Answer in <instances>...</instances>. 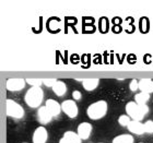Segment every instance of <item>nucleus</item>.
<instances>
[{"label": "nucleus", "mask_w": 153, "mask_h": 143, "mask_svg": "<svg viewBox=\"0 0 153 143\" xmlns=\"http://www.w3.org/2000/svg\"><path fill=\"white\" fill-rule=\"evenodd\" d=\"M44 99V91L41 86H33L24 95V102L31 108H39Z\"/></svg>", "instance_id": "obj_1"}, {"label": "nucleus", "mask_w": 153, "mask_h": 143, "mask_svg": "<svg viewBox=\"0 0 153 143\" xmlns=\"http://www.w3.org/2000/svg\"><path fill=\"white\" fill-rule=\"evenodd\" d=\"M126 113L129 117L131 118V120H136V121H142L143 120L144 116L149 113V107L148 105H139L134 102H128L126 104Z\"/></svg>", "instance_id": "obj_2"}, {"label": "nucleus", "mask_w": 153, "mask_h": 143, "mask_svg": "<svg viewBox=\"0 0 153 143\" xmlns=\"http://www.w3.org/2000/svg\"><path fill=\"white\" fill-rule=\"evenodd\" d=\"M107 109H108L107 102L102 99V101H97V102L91 104L86 109V114L90 119L100 120L103 117H105V115L107 114Z\"/></svg>", "instance_id": "obj_3"}, {"label": "nucleus", "mask_w": 153, "mask_h": 143, "mask_svg": "<svg viewBox=\"0 0 153 143\" xmlns=\"http://www.w3.org/2000/svg\"><path fill=\"white\" fill-rule=\"evenodd\" d=\"M6 114L14 119H22L24 117V109L19 103H16L13 99H7L6 101Z\"/></svg>", "instance_id": "obj_4"}, {"label": "nucleus", "mask_w": 153, "mask_h": 143, "mask_svg": "<svg viewBox=\"0 0 153 143\" xmlns=\"http://www.w3.org/2000/svg\"><path fill=\"white\" fill-rule=\"evenodd\" d=\"M61 109L69 118H76L79 114V108L76 106V101L74 99H66L61 103Z\"/></svg>", "instance_id": "obj_5"}, {"label": "nucleus", "mask_w": 153, "mask_h": 143, "mask_svg": "<svg viewBox=\"0 0 153 143\" xmlns=\"http://www.w3.org/2000/svg\"><path fill=\"white\" fill-rule=\"evenodd\" d=\"M26 80L22 78H11L8 79L6 82V87L10 92H19L25 87Z\"/></svg>", "instance_id": "obj_6"}, {"label": "nucleus", "mask_w": 153, "mask_h": 143, "mask_svg": "<svg viewBox=\"0 0 153 143\" xmlns=\"http://www.w3.org/2000/svg\"><path fill=\"white\" fill-rule=\"evenodd\" d=\"M48 139V132L46 128L41 126L37 127L33 133V143H46Z\"/></svg>", "instance_id": "obj_7"}, {"label": "nucleus", "mask_w": 153, "mask_h": 143, "mask_svg": "<svg viewBox=\"0 0 153 143\" xmlns=\"http://www.w3.org/2000/svg\"><path fill=\"white\" fill-rule=\"evenodd\" d=\"M92 124L89 122H82L76 128V133L79 134L81 140H88L92 133Z\"/></svg>", "instance_id": "obj_8"}, {"label": "nucleus", "mask_w": 153, "mask_h": 143, "mask_svg": "<svg viewBox=\"0 0 153 143\" xmlns=\"http://www.w3.org/2000/svg\"><path fill=\"white\" fill-rule=\"evenodd\" d=\"M45 106H46V108L48 109V111L51 113L53 117L59 116V114H60L61 110H62V109H61V104H59L56 99H47V101L45 102Z\"/></svg>", "instance_id": "obj_9"}, {"label": "nucleus", "mask_w": 153, "mask_h": 143, "mask_svg": "<svg viewBox=\"0 0 153 143\" xmlns=\"http://www.w3.org/2000/svg\"><path fill=\"white\" fill-rule=\"evenodd\" d=\"M53 116L48 111V109L46 108V106H41V107L38 108L37 110V119H38V122L42 124H49L53 119Z\"/></svg>", "instance_id": "obj_10"}, {"label": "nucleus", "mask_w": 153, "mask_h": 143, "mask_svg": "<svg viewBox=\"0 0 153 143\" xmlns=\"http://www.w3.org/2000/svg\"><path fill=\"white\" fill-rule=\"evenodd\" d=\"M128 130L130 131L131 133L137 134V136H141V134L146 133V129H144V124H142L141 121H136L131 120V122L128 126Z\"/></svg>", "instance_id": "obj_11"}, {"label": "nucleus", "mask_w": 153, "mask_h": 143, "mask_svg": "<svg viewBox=\"0 0 153 143\" xmlns=\"http://www.w3.org/2000/svg\"><path fill=\"white\" fill-rule=\"evenodd\" d=\"M139 90L141 92L151 94L153 93V80L152 79H141L139 81Z\"/></svg>", "instance_id": "obj_12"}, {"label": "nucleus", "mask_w": 153, "mask_h": 143, "mask_svg": "<svg viewBox=\"0 0 153 143\" xmlns=\"http://www.w3.org/2000/svg\"><path fill=\"white\" fill-rule=\"evenodd\" d=\"M100 80L95 78H89V79H84L82 81V86L85 91H94V90L99 86Z\"/></svg>", "instance_id": "obj_13"}, {"label": "nucleus", "mask_w": 153, "mask_h": 143, "mask_svg": "<svg viewBox=\"0 0 153 143\" xmlns=\"http://www.w3.org/2000/svg\"><path fill=\"white\" fill-rule=\"evenodd\" d=\"M53 92L56 94L57 96L61 97V96H64L67 92V85H66V83L64 81H60V80H58L57 83L54 85L53 87Z\"/></svg>", "instance_id": "obj_14"}, {"label": "nucleus", "mask_w": 153, "mask_h": 143, "mask_svg": "<svg viewBox=\"0 0 153 143\" xmlns=\"http://www.w3.org/2000/svg\"><path fill=\"white\" fill-rule=\"evenodd\" d=\"M134 137L129 133H125L120 134V136H117L113 139L112 143H134Z\"/></svg>", "instance_id": "obj_15"}, {"label": "nucleus", "mask_w": 153, "mask_h": 143, "mask_svg": "<svg viewBox=\"0 0 153 143\" xmlns=\"http://www.w3.org/2000/svg\"><path fill=\"white\" fill-rule=\"evenodd\" d=\"M149 99H150V94H148V93L140 92L134 95V102L139 105H146Z\"/></svg>", "instance_id": "obj_16"}, {"label": "nucleus", "mask_w": 153, "mask_h": 143, "mask_svg": "<svg viewBox=\"0 0 153 143\" xmlns=\"http://www.w3.org/2000/svg\"><path fill=\"white\" fill-rule=\"evenodd\" d=\"M64 137L70 143H82V140H81V138L79 137V134L74 132V131H66L64 134Z\"/></svg>", "instance_id": "obj_17"}, {"label": "nucleus", "mask_w": 153, "mask_h": 143, "mask_svg": "<svg viewBox=\"0 0 153 143\" xmlns=\"http://www.w3.org/2000/svg\"><path fill=\"white\" fill-rule=\"evenodd\" d=\"M130 122H131V118L128 115H121L120 117L118 118V124H120L121 127H128Z\"/></svg>", "instance_id": "obj_18"}, {"label": "nucleus", "mask_w": 153, "mask_h": 143, "mask_svg": "<svg viewBox=\"0 0 153 143\" xmlns=\"http://www.w3.org/2000/svg\"><path fill=\"white\" fill-rule=\"evenodd\" d=\"M26 83L30 84V85L32 86H41L43 84V79H35V78H33V79H26Z\"/></svg>", "instance_id": "obj_19"}, {"label": "nucleus", "mask_w": 153, "mask_h": 143, "mask_svg": "<svg viewBox=\"0 0 153 143\" xmlns=\"http://www.w3.org/2000/svg\"><path fill=\"white\" fill-rule=\"evenodd\" d=\"M58 80L57 79H54V78H48V79H43V84L45 86H47V87H54V85L57 83Z\"/></svg>", "instance_id": "obj_20"}, {"label": "nucleus", "mask_w": 153, "mask_h": 143, "mask_svg": "<svg viewBox=\"0 0 153 143\" xmlns=\"http://www.w3.org/2000/svg\"><path fill=\"white\" fill-rule=\"evenodd\" d=\"M144 129H146V133H153V120H148L144 122Z\"/></svg>", "instance_id": "obj_21"}, {"label": "nucleus", "mask_w": 153, "mask_h": 143, "mask_svg": "<svg viewBox=\"0 0 153 143\" xmlns=\"http://www.w3.org/2000/svg\"><path fill=\"white\" fill-rule=\"evenodd\" d=\"M129 89H130L131 92H136L139 89V81H137L136 79L131 80L130 84H129Z\"/></svg>", "instance_id": "obj_22"}, {"label": "nucleus", "mask_w": 153, "mask_h": 143, "mask_svg": "<svg viewBox=\"0 0 153 143\" xmlns=\"http://www.w3.org/2000/svg\"><path fill=\"white\" fill-rule=\"evenodd\" d=\"M72 97H74V101H80L81 99V97H82V94H81V92L80 91H74L72 92Z\"/></svg>", "instance_id": "obj_23"}, {"label": "nucleus", "mask_w": 153, "mask_h": 143, "mask_svg": "<svg viewBox=\"0 0 153 143\" xmlns=\"http://www.w3.org/2000/svg\"><path fill=\"white\" fill-rule=\"evenodd\" d=\"M59 143H70V142H69V141H68L65 137H62L60 139V141H59Z\"/></svg>", "instance_id": "obj_24"}, {"label": "nucleus", "mask_w": 153, "mask_h": 143, "mask_svg": "<svg viewBox=\"0 0 153 143\" xmlns=\"http://www.w3.org/2000/svg\"><path fill=\"white\" fill-rule=\"evenodd\" d=\"M100 143H104V142H100Z\"/></svg>", "instance_id": "obj_25"}, {"label": "nucleus", "mask_w": 153, "mask_h": 143, "mask_svg": "<svg viewBox=\"0 0 153 143\" xmlns=\"http://www.w3.org/2000/svg\"><path fill=\"white\" fill-rule=\"evenodd\" d=\"M140 143H142V142H140Z\"/></svg>", "instance_id": "obj_26"}, {"label": "nucleus", "mask_w": 153, "mask_h": 143, "mask_svg": "<svg viewBox=\"0 0 153 143\" xmlns=\"http://www.w3.org/2000/svg\"><path fill=\"white\" fill-rule=\"evenodd\" d=\"M24 143H26V142H24Z\"/></svg>", "instance_id": "obj_27"}]
</instances>
